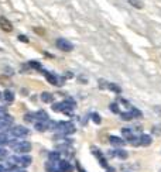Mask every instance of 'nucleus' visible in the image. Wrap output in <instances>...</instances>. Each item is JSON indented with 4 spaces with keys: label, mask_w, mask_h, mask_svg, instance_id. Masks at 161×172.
I'll list each match as a JSON object with an SVG mask.
<instances>
[{
    "label": "nucleus",
    "mask_w": 161,
    "mask_h": 172,
    "mask_svg": "<svg viewBox=\"0 0 161 172\" xmlns=\"http://www.w3.org/2000/svg\"><path fill=\"white\" fill-rule=\"evenodd\" d=\"M14 150L17 153H21V154L30 153L31 151V142H28V141H19L17 145L14 147Z\"/></svg>",
    "instance_id": "f257e3e1"
},
{
    "label": "nucleus",
    "mask_w": 161,
    "mask_h": 172,
    "mask_svg": "<svg viewBox=\"0 0 161 172\" xmlns=\"http://www.w3.org/2000/svg\"><path fill=\"white\" fill-rule=\"evenodd\" d=\"M57 47H58L61 51H65V52H71L74 50V45L68 40H62V38L57 41Z\"/></svg>",
    "instance_id": "f03ea898"
},
{
    "label": "nucleus",
    "mask_w": 161,
    "mask_h": 172,
    "mask_svg": "<svg viewBox=\"0 0 161 172\" xmlns=\"http://www.w3.org/2000/svg\"><path fill=\"white\" fill-rule=\"evenodd\" d=\"M10 133L13 134L14 137H24V135L28 134V130L26 127H23V126H16V127L10 130Z\"/></svg>",
    "instance_id": "7ed1b4c3"
},
{
    "label": "nucleus",
    "mask_w": 161,
    "mask_h": 172,
    "mask_svg": "<svg viewBox=\"0 0 161 172\" xmlns=\"http://www.w3.org/2000/svg\"><path fill=\"white\" fill-rule=\"evenodd\" d=\"M0 28H1L3 31L10 32V31H13V24H12L6 17H0Z\"/></svg>",
    "instance_id": "20e7f679"
},
{
    "label": "nucleus",
    "mask_w": 161,
    "mask_h": 172,
    "mask_svg": "<svg viewBox=\"0 0 161 172\" xmlns=\"http://www.w3.org/2000/svg\"><path fill=\"white\" fill-rule=\"evenodd\" d=\"M109 141H110V144H113V145H117V147L124 145V141H123L120 137H116V135H110Z\"/></svg>",
    "instance_id": "39448f33"
},
{
    "label": "nucleus",
    "mask_w": 161,
    "mask_h": 172,
    "mask_svg": "<svg viewBox=\"0 0 161 172\" xmlns=\"http://www.w3.org/2000/svg\"><path fill=\"white\" fill-rule=\"evenodd\" d=\"M59 169L61 171H64V172H72L74 171V168H72L69 164H68V161H59Z\"/></svg>",
    "instance_id": "423d86ee"
},
{
    "label": "nucleus",
    "mask_w": 161,
    "mask_h": 172,
    "mask_svg": "<svg viewBox=\"0 0 161 172\" xmlns=\"http://www.w3.org/2000/svg\"><path fill=\"white\" fill-rule=\"evenodd\" d=\"M31 157H28V155H23V157H20V162H19V165L21 166H28L30 164H31Z\"/></svg>",
    "instance_id": "0eeeda50"
},
{
    "label": "nucleus",
    "mask_w": 161,
    "mask_h": 172,
    "mask_svg": "<svg viewBox=\"0 0 161 172\" xmlns=\"http://www.w3.org/2000/svg\"><path fill=\"white\" fill-rule=\"evenodd\" d=\"M35 119L38 121H48V114H47V112L44 110H40L35 113Z\"/></svg>",
    "instance_id": "6e6552de"
},
{
    "label": "nucleus",
    "mask_w": 161,
    "mask_h": 172,
    "mask_svg": "<svg viewBox=\"0 0 161 172\" xmlns=\"http://www.w3.org/2000/svg\"><path fill=\"white\" fill-rule=\"evenodd\" d=\"M151 137L148 135V134H143L142 137H140V144L142 145H144V147H147V145H150L151 144Z\"/></svg>",
    "instance_id": "1a4fd4ad"
},
{
    "label": "nucleus",
    "mask_w": 161,
    "mask_h": 172,
    "mask_svg": "<svg viewBox=\"0 0 161 172\" xmlns=\"http://www.w3.org/2000/svg\"><path fill=\"white\" fill-rule=\"evenodd\" d=\"M45 78H47V81L51 83V85H58V78L55 76V75H52V73H47V72H45Z\"/></svg>",
    "instance_id": "9d476101"
},
{
    "label": "nucleus",
    "mask_w": 161,
    "mask_h": 172,
    "mask_svg": "<svg viewBox=\"0 0 161 172\" xmlns=\"http://www.w3.org/2000/svg\"><path fill=\"white\" fill-rule=\"evenodd\" d=\"M52 95L51 93H48V92H43V95H41V100L44 103H51L52 102Z\"/></svg>",
    "instance_id": "9b49d317"
},
{
    "label": "nucleus",
    "mask_w": 161,
    "mask_h": 172,
    "mask_svg": "<svg viewBox=\"0 0 161 172\" xmlns=\"http://www.w3.org/2000/svg\"><path fill=\"white\" fill-rule=\"evenodd\" d=\"M35 130H38V131H45V130H48L47 121H38V123L35 124Z\"/></svg>",
    "instance_id": "f8f14e48"
},
{
    "label": "nucleus",
    "mask_w": 161,
    "mask_h": 172,
    "mask_svg": "<svg viewBox=\"0 0 161 172\" xmlns=\"http://www.w3.org/2000/svg\"><path fill=\"white\" fill-rule=\"evenodd\" d=\"M3 97H4V100L9 103H12L14 100V95H13V92L12 90H6L4 92V95H3Z\"/></svg>",
    "instance_id": "ddd939ff"
},
{
    "label": "nucleus",
    "mask_w": 161,
    "mask_h": 172,
    "mask_svg": "<svg viewBox=\"0 0 161 172\" xmlns=\"http://www.w3.org/2000/svg\"><path fill=\"white\" fill-rule=\"evenodd\" d=\"M48 159L51 161V162H57V161H59V153H50V155H48Z\"/></svg>",
    "instance_id": "4468645a"
},
{
    "label": "nucleus",
    "mask_w": 161,
    "mask_h": 172,
    "mask_svg": "<svg viewBox=\"0 0 161 172\" xmlns=\"http://www.w3.org/2000/svg\"><path fill=\"white\" fill-rule=\"evenodd\" d=\"M131 6H134L136 9H143V3L140 0H127Z\"/></svg>",
    "instance_id": "2eb2a0df"
},
{
    "label": "nucleus",
    "mask_w": 161,
    "mask_h": 172,
    "mask_svg": "<svg viewBox=\"0 0 161 172\" xmlns=\"http://www.w3.org/2000/svg\"><path fill=\"white\" fill-rule=\"evenodd\" d=\"M122 134L127 138V140L133 137V133H131V130H130V128H122Z\"/></svg>",
    "instance_id": "dca6fc26"
},
{
    "label": "nucleus",
    "mask_w": 161,
    "mask_h": 172,
    "mask_svg": "<svg viewBox=\"0 0 161 172\" xmlns=\"http://www.w3.org/2000/svg\"><path fill=\"white\" fill-rule=\"evenodd\" d=\"M108 88H109L110 90H113L115 93H120V92H122V89H120L117 85H115V83H109V85H108Z\"/></svg>",
    "instance_id": "f3484780"
},
{
    "label": "nucleus",
    "mask_w": 161,
    "mask_h": 172,
    "mask_svg": "<svg viewBox=\"0 0 161 172\" xmlns=\"http://www.w3.org/2000/svg\"><path fill=\"white\" fill-rule=\"evenodd\" d=\"M116 155L119 157V158L126 159V158H127V151H124V150H117V151H116Z\"/></svg>",
    "instance_id": "a211bd4d"
},
{
    "label": "nucleus",
    "mask_w": 161,
    "mask_h": 172,
    "mask_svg": "<svg viewBox=\"0 0 161 172\" xmlns=\"http://www.w3.org/2000/svg\"><path fill=\"white\" fill-rule=\"evenodd\" d=\"M129 142L131 144V145H142V144H140V138H137V137H134V135H133L131 138H129Z\"/></svg>",
    "instance_id": "6ab92c4d"
},
{
    "label": "nucleus",
    "mask_w": 161,
    "mask_h": 172,
    "mask_svg": "<svg viewBox=\"0 0 161 172\" xmlns=\"http://www.w3.org/2000/svg\"><path fill=\"white\" fill-rule=\"evenodd\" d=\"M52 110H55V112L64 110V103H55V104H52Z\"/></svg>",
    "instance_id": "aec40b11"
},
{
    "label": "nucleus",
    "mask_w": 161,
    "mask_h": 172,
    "mask_svg": "<svg viewBox=\"0 0 161 172\" xmlns=\"http://www.w3.org/2000/svg\"><path fill=\"white\" fill-rule=\"evenodd\" d=\"M120 117H122V120H126V121H129L133 119L131 113H120Z\"/></svg>",
    "instance_id": "412c9836"
},
{
    "label": "nucleus",
    "mask_w": 161,
    "mask_h": 172,
    "mask_svg": "<svg viewBox=\"0 0 161 172\" xmlns=\"http://www.w3.org/2000/svg\"><path fill=\"white\" fill-rule=\"evenodd\" d=\"M34 119H35V113H27V114L24 116V120L28 121V123H30V121H32Z\"/></svg>",
    "instance_id": "4be33fe9"
},
{
    "label": "nucleus",
    "mask_w": 161,
    "mask_h": 172,
    "mask_svg": "<svg viewBox=\"0 0 161 172\" xmlns=\"http://www.w3.org/2000/svg\"><path fill=\"white\" fill-rule=\"evenodd\" d=\"M130 113H131V116H133V117H142V112H140L139 109H134V107H133Z\"/></svg>",
    "instance_id": "5701e85b"
},
{
    "label": "nucleus",
    "mask_w": 161,
    "mask_h": 172,
    "mask_svg": "<svg viewBox=\"0 0 161 172\" xmlns=\"http://www.w3.org/2000/svg\"><path fill=\"white\" fill-rule=\"evenodd\" d=\"M30 66L34 69H41V64H38L37 61H30Z\"/></svg>",
    "instance_id": "b1692460"
},
{
    "label": "nucleus",
    "mask_w": 161,
    "mask_h": 172,
    "mask_svg": "<svg viewBox=\"0 0 161 172\" xmlns=\"http://www.w3.org/2000/svg\"><path fill=\"white\" fill-rule=\"evenodd\" d=\"M92 120L95 121L96 124H100V121H102V119H100V116H99V114H96V113H93V114H92Z\"/></svg>",
    "instance_id": "393cba45"
},
{
    "label": "nucleus",
    "mask_w": 161,
    "mask_h": 172,
    "mask_svg": "<svg viewBox=\"0 0 161 172\" xmlns=\"http://www.w3.org/2000/svg\"><path fill=\"white\" fill-rule=\"evenodd\" d=\"M110 110L113 112V113H119V107H117V103H110Z\"/></svg>",
    "instance_id": "a878e982"
},
{
    "label": "nucleus",
    "mask_w": 161,
    "mask_h": 172,
    "mask_svg": "<svg viewBox=\"0 0 161 172\" xmlns=\"http://www.w3.org/2000/svg\"><path fill=\"white\" fill-rule=\"evenodd\" d=\"M97 159H99V162H100V165H102L103 168H108V162H106V159L103 158L102 155H100V157H97Z\"/></svg>",
    "instance_id": "bb28decb"
},
{
    "label": "nucleus",
    "mask_w": 161,
    "mask_h": 172,
    "mask_svg": "<svg viewBox=\"0 0 161 172\" xmlns=\"http://www.w3.org/2000/svg\"><path fill=\"white\" fill-rule=\"evenodd\" d=\"M7 158V151L4 148H0V159H6Z\"/></svg>",
    "instance_id": "cd10ccee"
},
{
    "label": "nucleus",
    "mask_w": 161,
    "mask_h": 172,
    "mask_svg": "<svg viewBox=\"0 0 161 172\" xmlns=\"http://www.w3.org/2000/svg\"><path fill=\"white\" fill-rule=\"evenodd\" d=\"M19 40L21 42H28V38H27L26 35H19Z\"/></svg>",
    "instance_id": "c85d7f7f"
},
{
    "label": "nucleus",
    "mask_w": 161,
    "mask_h": 172,
    "mask_svg": "<svg viewBox=\"0 0 161 172\" xmlns=\"http://www.w3.org/2000/svg\"><path fill=\"white\" fill-rule=\"evenodd\" d=\"M77 168H78V171H79V172H85V171H84V168L79 165V164H77Z\"/></svg>",
    "instance_id": "c756f323"
},
{
    "label": "nucleus",
    "mask_w": 161,
    "mask_h": 172,
    "mask_svg": "<svg viewBox=\"0 0 161 172\" xmlns=\"http://www.w3.org/2000/svg\"><path fill=\"white\" fill-rule=\"evenodd\" d=\"M153 131H154L155 134H160V128H158V127H154V128H153Z\"/></svg>",
    "instance_id": "7c9ffc66"
},
{
    "label": "nucleus",
    "mask_w": 161,
    "mask_h": 172,
    "mask_svg": "<svg viewBox=\"0 0 161 172\" xmlns=\"http://www.w3.org/2000/svg\"><path fill=\"white\" fill-rule=\"evenodd\" d=\"M35 32H38V34H44V30H38V28H35Z\"/></svg>",
    "instance_id": "2f4dec72"
},
{
    "label": "nucleus",
    "mask_w": 161,
    "mask_h": 172,
    "mask_svg": "<svg viewBox=\"0 0 161 172\" xmlns=\"http://www.w3.org/2000/svg\"><path fill=\"white\" fill-rule=\"evenodd\" d=\"M0 172H6V168L3 165H0Z\"/></svg>",
    "instance_id": "473e14b6"
},
{
    "label": "nucleus",
    "mask_w": 161,
    "mask_h": 172,
    "mask_svg": "<svg viewBox=\"0 0 161 172\" xmlns=\"http://www.w3.org/2000/svg\"><path fill=\"white\" fill-rule=\"evenodd\" d=\"M108 172H115V169H113V168H109V169H108Z\"/></svg>",
    "instance_id": "72a5a7b5"
},
{
    "label": "nucleus",
    "mask_w": 161,
    "mask_h": 172,
    "mask_svg": "<svg viewBox=\"0 0 161 172\" xmlns=\"http://www.w3.org/2000/svg\"><path fill=\"white\" fill-rule=\"evenodd\" d=\"M19 172H26V171H19Z\"/></svg>",
    "instance_id": "f704fd0d"
},
{
    "label": "nucleus",
    "mask_w": 161,
    "mask_h": 172,
    "mask_svg": "<svg viewBox=\"0 0 161 172\" xmlns=\"http://www.w3.org/2000/svg\"><path fill=\"white\" fill-rule=\"evenodd\" d=\"M0 97H1V92H0Z\"/></svg>",
    "instance_id": "c9c22d12"
}]
</instances>
